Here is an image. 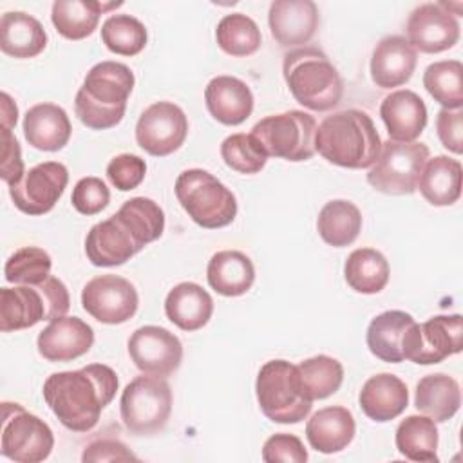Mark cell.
<instances>
[{
    "mask_svg": "<svg viewBox=\"0 0 463 463\" xmlns=\"http://www.w3.org/2000/svg\"><path fill=\"white\" fill-rule=\"evenodd\" d=\"M67 183V166L58 161H45L29 168L16 184L9 186V195L20 212L43 215L54 208Z\"/></svg>",
    "mask_w": 463,
    "mask_h": 463,
    "instance_id": "obj_16",
    "label": "cell"
},
{
    "mask_svg": "<svg viewBox=\"0 0 463 463\" xmlns=\"http://www.w3.org/2000/svg\"><path fill=\"white\" fill-rule=\"evenodd\" d=\"M389 262L374 248H358L344 264V277L351 289L364 295L380 293L389 282Z\"/></svg>",
    "mask_w": 463,
    "mask_h": 463,
    "instance_id": "obj_36",
    "label": "cell"
},
{
    "mask_svg": "<svg viewBox=\"0 0 463 463\" xmlns=\"http://www.w3.org/2000/svg\"><path fill=\"white\" fill-rule=\"evenodd\" d=\"M71 203L81 215H96L110 203V192L99 177L87 175L74 184Z\"/></svg>",
    "mask_w": 463,
    "mask_h": 463,
    "instance_id": "obj_44",
    "label": "cell"
},
{
    "mask_svg": "<svg viewBox=\"0 0 463 463\" xmlns=\"http://www.w3.org/2000/svg\"><path fill=\"white\" fill-rule=\"evenodd\" d=\"M206 279L212 289L222 297H241L255 282L251 259L239 250H222L212 255L206 266Z\"/></svg>",
    "mask_w": 463,
    "mask_h": 463,
    "instance_id": "obj_30",
    "label": "cell"
},
{
    "mask_svg": "<svg viewBox=\"0 0 463 463\" xmlns=\"http://www.w3.org/2000/svg\"><path fill=\"white\" fill-rule=\"evenodd\" d=\"M146 40V27L132 14H110L101 25V42L110 52L119 56L139 54Z\"/></svg>",
    "mask_w": 463,
    "mask_h": 463,
    "instance_id": "obj_40",
    "label": "cell"
},
{
    "mask_svg": "<svg viewBox=\"0 0 463 463\" xmlns=\"http://www.w3.org/2000/svg\"><path fill=\"white\" fill-rule=\"evenodd\" d=\"M24 159L16 136L9 128H2V161L0 175L7 186L16 184L24 177Z\"/></svg>",
    "mask_w": 463,
    "mask_h": 463,
    "instance_id": "obj_48",
    "label": "cell"
},
{
    "mask_svg": "<svg viewBox=\"0 0 463 463\" xmlns=\"http://www.w3.org/2000/svg\"><path fill=\"white\" fill-rule=\"evenodd\" d=\"M432 206H450L461 195V163L449 156L427 159L418 177L416 190Z\"/></svg>",
    "mask_w": 463,
    "mask_h": 463,
    "instance_id": "obj_31",
    "label": "cell"
},
{
    "mask_svg": "<svg viewBox=\"0 0 463 463\" xmlns=\"http://www.w3.org/2000/svg\"><path fill=\"white\" fill-rule=\"evenodd\" d=\"M416 320L412 315L400 311V309H391L376 315L367 327L365 342L369 351L380 358L382 362L387 364H400L403 362V336L405 331L414 324Z\"/></svg>",
    "mask_w": 463,
    "mask_h": 463,
    "instance_id": "obj_32",
    "label": "cell"
},
{
    "mask_svg": "<svg viewBox=\"0 0 463 463\" xmlns=\"http://www.w3.org/2000/svg\"><path fill=\"white\" fill-rule=\"evenodd\" d=\"M174 190L188 217L206 230L224 228L232 224L237 215L233 192L208 170H183L175 179Z\"/></svg>",
    "mask_w": 463,
    "mask_h": 463,
    "instance_id": "obj_6",
    "label": "cell"
},
{
    "mask_svg": "<svg viewBox=\"0 0 463 463\" xmlns=\"http://www.w3.org/2000/svg\"><path fill=\"white\" fill-rule=\"evenodd\" d=\"M427 159L429 146L425 143L387 139L367 172V183L382 194L411 195L416 192L418 177Z\"/></svg>",
    "mask_w": 463,
    "mask_h": 463,
    "instance_id": "obj_10",
    "label": "cell"
},
{
    "mask_svg": "<svg viewBox=\"0 0 463 463\" xmlns=\"http://www.w3.org/2000/svg\"><path fill=\"white\" fill-rule=\"evenodd\" d=\"M255 394L262 414L275 423H298L313 407L306 398L297 365L288 360L266 362L255 380Z\"/></svg>",
    "mask_w": 463,
    "mask_h": 463,
    "instance_id": "obj_7",
    "label": "cell"
},
{
    "mask_svg": "<svg viewBox=\"0 0 463 463\" xmlns=\"http://www.w3.org/2000/svg\"><path fill=\"white\" fill-rule=\"evenodd\" d=\"M0 99H2V128L13 130L18 119V107L7 92H2Z\"/></svg>",
    "mask_w": 463,
    "mask_h": 463,
    "instance_id": "obj_50",
    "label": "cell"
},
{
    "mask_svg": "<svg viewBox=\"0 0 463 463\" xmlns=\"http://www.w3.org/2000/svg\"><path fill=\"white\" fill-rule=\"evenodd\" d=\"M282 74L293 98L306 109L326 112L335 109L344 94L340 72L318 47H297L284 54Z\"/></svg>",
    "mask_w": 463,
    "mask_h": 463,
    "instance_id": "obj_4",
    "label": "cell"
},
{
    "mask_svg": "<svg viewBox=\"0 0 463 463\" xmlns=\"http://www.w3.org/2000/svg\"><path fill=\"white\" fill-rule=\"evenodd\" d=\"M436 130L441 145L452 152L461 154L463 152V110L456 109H441L436 116Z\"/></svg>",
    "mask_w": 463,
    "mask_h": 463,
    "instance_id": "obj_47",
    "label": "cell"
},
{
    "mask_svg": "<svg viewBox=\"0 0 463 463\" xmlns=\"http://www.w3.org/2000/svg\"><path fill=\"white\" fill-rule=\"evenodd\" d=\"M461 405V391L459 383L445 374V373H434L423 376L416 383L414 392V407L432 418L436 423H443L450 420Z\"/></svg>",
    "mask_w": 463,
    "mask_h": 463,
    "instance_id": "obj_33",
    "label": "cell"
},
{
    "mask_svg": "<svg viewBox=\"0 0 463 463\" xmlns=\"http://www.w3.org/2000/svg\"><path fill=\"white\" fill-rule=\"evenodd\" d=\"M143 248L145 244L118 213L94 224L85 237L87 259L99 268L121 266Z\"/></svg>",
    "mask_w": 463,
    "mask_h": 463,
    "instance_id": "obj_18",
    "label": "cell"
},
{
    "mask_svg": "<svg viewBox=\"0 0 463 463\" xmlns=\"http://www.w3.org/2000/svg\"><path fill=\"white\" fill-rule=\"evenodd\" d=\"M403 358L418 365L439 364L463 349L461 315H436L423 324H411L403 336Z\"/></svg>",
    "mask_w": 463,
    "mask_h": 463,
    "instance_id": "obj_12",
    "label": "cell"
},
{
    "mask_svg": "<svg viewBox=\"0 0 463 463\" xmlns=\"http://www.w3.org/2000/svg\"><path fill=\"white\" fill-rule=\"evenodd\" d=\"M0 452L16 463H40L54 447L51 427L20 403L4 402Z\"/></svg>",
    "mask_w": 463,
    "mask_h": 463,
    "instance_id": "obj_11",
    "label": "cell"
},
{
    "mask_svg": "<svg viewBox=\"0 0 463 463\" xmlns=\"http://www.w3.org/2000/svg\"><path fill=\"white\" fill-rule=\"evenodd\" d=\"M380 150L382 139L371 116L358 109L324 118L315 132V152L342 168H371Z\"/></svg>",
    "mask_w": 463,
    "mask_h": 463,
    "instance_id": "obj_2",
    "label": "cell"
},
{
    "mask_svg": "<svg viewBox=\"0 0 463 463\" xmlns=\"http://www.w3.org/2000/svg\"><path fill=\"white\" fill-rule=\"evenodd\" d=\"M166 318L183 331H197L208 324L213 313L210 293L195 282L175 284L165 298Z\"/></svg>",
    "mask_w": 463,
    "mask_h": 463,
    "instance_id": "obj_27",
    "label": "cell"
},
{
    "mask_svg": "<svg viewBox=\"0 0 463 463\" xmlns=\"http://www.w3.org/2000/svg\"><path fill=\"white\" fill-rule=\"evenodd\" d=\"M318 24V7L311 0H275L268 11L269 33L282 47H304L315 36Z\"/></svg>",
    "mask_w": 463,
    "mask_h": 463,
    "instance_id": "obj_19",
    "label": "cell"
},
{
    "mask_svg": "<svg viewBox=\"0 0 463 463\" xmlns=\"http://www.w3.org/2000/svg\"><path fill=\"white\" fill-rule=\"evenodd\" d=\"M83 309L101 324H123L130 320L139 306L134 284L119 275L107 273L90 279L81 289Z\"/></svg>",
    "mask_w": 463,
    "mask_h": 463,
    "instance_id": "obj_14",
    "label": "cell"
},
{
    "mask_svg": "<svg viewBox=\"0 0 463 463\" xmlns=\"http://www.w3.org/2000/svg\"><path fill=\"white\" fill-rule=\"evenodd\" d=\"M298 380L307 400H324L335 394L344 382L342 364L327 354H317L297 365Z\"/></svg>",
    "mask_w": 463,
    "mask_h": 463,
    "instance_id": "obj_37",
    "label": "cell"
},
{
    "mask_svg": "<svg viewBox=\"0 0 463 463\" xmlns=\"http://www.w3.org/2000/svg\"><path fill=\"white\" fill-rule=\"evenodd\" d=\"M317 121L304 110H288L271 114L257 121L251 136L260 143L264 152L286 161H307L315 154Z\"/></svg>",
    "mask_w": 463,
    "mask_h": 463,
    "instance_id": "obj_9",
    "label": "cell"
},
{
    "mask_svg": "<svg viewBox=\"0 0 463 463\" xmlns=\"http://www.w3.org/2000/svg\"><path fill=\"white\" fill-rule=\"evenodd\" d=\"M262 459L266 463H304L307 461V450L300 438L288 432H277L269 436L262 445Z\"/></svg>",
    "mask_w": 463,
    "mask_h": 463,
    "instance_id": "obj_46",
    "label": "cell"
},
{
    "mask_svg": "<svg viewBox=\"0 0 463 463\" xmlns=\"http://www.w3.org/2000/svg\"><path fill=\"white\" fill-rule=\"evenodd\" d=\"M221 157L228 168L244 175L260 172L268 161L260 143L244 132L232 134L221 143Z\"/></svg>",
    "mask_w": 463,
    "mask_h": 463,
    "instance_id": "obj_43",
    "label": "cell"
},
{
    "mask_svg": "<svg viewBox=\"0 0 463 463\" xmlns=\"http://www.w3.org/2000/svg\"><path fill=\"white\" fill-rule=\"evenodd\" d=\"M94 344L92 327L78 317H60L49 322L40 331L36 347L47 362H71L85 353Z\"/></svg>",
    "mask_w": 463,
    "mask_h": 463,
    "instance_id": "obj_20",
    "label": "cell"
},
{
    "mask_svg": "<svg viewBox=\"0 0 463 463\" xmlns=\"http://www.w3.org/2000/svg\"><path fill=\"white\" fill-rule=\"evenodd\" d=\"M47 45V33L40 20L25 11H7L0 18V49L4 54L27 60Z\"/></svg>",
    "mask_w": 463,
    "mask_h": 463,
    "instance_id": "obj_28",
    "label": "cell"
},
{
    "mask_svg": "<svg viewBox=\"0 0 463 463\" xmlns=\"http://www.w3.org/2000/svg\"><path fill=\"white\" fill-rule=\"evenodd\" d=\"M127 345L130 360L143 374L168 378L183 362L181 340L161 326L137 327Z\"/></svg>",
    "mask_w": 463,
    "mask_h": 463,
    "instance_id": "obj_15",
    "label": "cell"
},
{
    "mask_svg": "<svg viewBox=\"0 0 463 463\" xmlns=\"http://www.w3.org/2000/svg\"><path fill=\"white\" fill-rule=\"evenodd\" d=\"M146 246L157 241L165 230V213L161 206L148 197H132L116 212Z\"/></svg>",
    "mask_w": 463,
    "mask_h": 463,
    "instance_id": "obj_42",
    "label": "cell"
},
{
    "mask_svg": "<svg viewBox=\"0 0 463 463\" xmlns=\"http://www.w3.org/2000/svg\"><path fill=\"white\" fill-rule=\"evenodd\" d=\"M83 463L103 461H137V456L118 439H96L89 443L81 454Z\"/></svg>",
    "mask_w": 463,
    "mask_h": 463,
    "instance_id": "obj_49",
    "label": "cell"
},
{
    "mask_svg": "<svg viewBox=\"0 0 463 463\" xmlns=\"http://www.w3.org/2000/svg\"><path fill=\"white\" fill-rule=\"evenodd\" d=\"M172 412V389L165 378L136 376L121 392L119 414L128 432L154 436L161 432Z\"/></svg>",
    "mask_w": 463,
    "mask_h": 463,
    "instance_id": "obj_8",
    "label": "cell"
},
{
    "mask_svg": "<svg viewBox=\"0 0 463 463\" xmlns=\"http://www.w3.org/2000/svg\"><path fill=\"white\" fill-rule=\"evenodd\" d=\"M146 174V163L136 154H119L107 165V177L121 192L137 188Z\"/></svg>",
    "mask_w": 463,
    "mask_h": 463,
    "instance_id": "obj_45",
    "label": "cell"
},
{
    "mask_svg": "<svg viewBox=\"0 0 463 463\" xmlns=\"http://www.w3.org/2000/svg\"><path fill=\"white\" fill-rule=\"evenodd\" d=\"M206 109L222 125H241L253 112V92L246 81L221 74L208 81L204 89Z\"/></svg>",
    "mask_w": 463,
    "mask_h": 463,
    "instance_id": "obj_22",
    "label": "cell"
},
{
    "mask_svg": "<svg viewBox=\"0 0 463 463\" xmlns=\"http://www.w3.org/2000/svg\"><path fill=\"white\" fill-rule=\"evenodd\" d=\"M123 2L99 0H56L51 7V22L67 40H83L90 36L103 13L121 7Z\"/></svg>",
    "mask_w": 463,
    "mask_h": 463,
    "instance_id": "obj_29",
    "label": "cell"
},
{
    "mask_svg": "<svg viewBox=\"0 0 463 463\" xmlns=\"http://www.w3.org/2000/svg\"><path fill=\"white\" fill-rule=\"evenodd\" d=\"M354 432V416L342 405L318 409L306 423V438L311 449L322 454L344 450L353 441Z\"/></svg>",
    "mask_w": 463,
    "mask_h": 463,
    "instance_id": "obj_26",
    "label": "cell"
},
{
    "mask_svg": "<svg viewBox=\"0 0 463 463\" xmlns=\"http://www.w3.org/2000/svg\"><path fill=\"white\" fill-rule=\"evenodd\" d=\"M423 87L443 109H461L463 63L459 60H441L430 63L423 72Z\"/></svg>",
    "mask_w": 463,
    "mask_h": 463,
    "instance_id": "obj_39",
    "label": "cell"
},
{
    "mask_svg": "<svg viewBox=\"0 0 463 463\" xmlns=\"http://www.w3.org/2000/svg\"><path fill=\"white\" fill-rule=\"evenodd\" d=\"M24 136L33 148L58 152L71 139V119L56 103L33 105L24 116Z\"/></svg>",
    "mask_w": 463,
    "mask_h": 463,
    "instance_id": "obj_25",
    "label": "cell"
},
{
    "mask_svg": "<svg viewBox=\"0 0 463 463\" xmlns=\"http://www.w3.org/2000/svg\"><path fill=\"white\" fill-rule=\"evenodd\" d=\"M438 439L436 421L425 414H411L402 420L394 436L398 452L420 463L438 461Z\"/></svg>",
    "mask_w": 463,
    "mask_h": 463,
    "instance_id": "obj_35",
    "label": "cell"
},
{
    "mask_svg": "<svg viewBox=\"0 0 463 463\" xmlns=\"http://www.w3.org/2000/svg\"><path fill=\"white\" fill-rule=\"evenodd\" d=\"M217 45L230 56H251L260 49L262 34L253 18L244 13H232L219 20L215 29Z\"/></svg>",
    "mask_w": 463,
    "mask_h": 463,
    "instance_id": "obj_38",
    "label": "cell"
},
{
    "mask_svg": "<svg viewBox=\"0 0 463 463\" xmlns=\"http://www.w3.org/2000/svg\"><path fill=\"white\" fill-rule=\"evenodd\" d=\"M418 52L402 34L382 38L371 56V78L380 89L405 85L416 69Z\"/></svg>",
    "mask_w": 463,
    "mask_h": 463,
    "instance_id": "obj_21",
    "label": "cell"
},
{
    "mask_svg": "<svg viewBox=\"0 0 463 463\" xmlns=\"http://www.w3.org/2000/svg\"><path fill=\"white\" fill-rule=\"evenodd\" d=\"M69 307V289L54 275L36 286H5L0 289V329L2 333L27 329L42 320L65 317Z\"/></svg>",
    "mask_w": 463,
    "mask_h": 463,
    "instance_id": "obj_5",
    "label": "cell"
},
{
    "mask_svg": "<svg viewBox=\"0 0 463 463\" xmlns=\"http://www.w3.org/2000/svg\"><path fill=\"white\" fill-rule=\"evenodd\" d=\"M118 374L105 364H89L76 371H60L43 382V400L72 432H89L99 421L101 411L114 400Z\"/></svg>",
    "mask_w": 463,
    "mask_h": 463,
    "instance_id": "obj_1",
    "label": "cell"
},
{
    "mask_svg": "<svg viewBox=\"0 0 463 463\" xmlns=\"http://www.w3.org/2000/svg\"><path fill=\"white\" fill-rule=\"evenodd\" d=\"M134 83L136 78L128 65L110 60L96 63L89 69L74 98L78 119L92 130L116 127L125 116Z\"/></svg>",
    "mask_w": 463,
    "mask_h": 463,
    "instance_id": "obj_3",
    "label": "cell"
},
{
    "mask_svg": "<svg viewBox=\"0 0 463 463\" xmlns=\"http://www.w3.org/2000/svg\"><path fill=\"white\" fill-rule=\"evenodd\" d=\"M380 116L389 132V139L402 143L416 141L427 125V107L423 99L409 89L387 94L380 105Z\"/></svg>",
    "mask_w": 463,
    "mask_h": 463,
    "instance_id": "obj_23",
    "label": "cell"
},
{
    "mask_svg": "<svg viewBox=\"0 0 463 463\" xmlns=\"http://www.w3.org/2000/svg\"><path fill=\"white\" fill-rule=\"evenodd\" d=\"M188 134L183 109L172 101H156L146 107L136 123V141L150 156L165 157L181 148Z\"/></svg>",
    "mask_w": 463,
    "mask_h": 463,
    "instance_id": "obj_13",
    "label": "cell"
},
{
    "mask_svg": "<svg viewBox=\"0 0 463 463\" xmlns=\"http://www.w3.org/2000/svg\"><path fill=\"white\" fill-rule=\"evenodd\" d=\"M358 403L369 420L385 423L407 409L409 391L405 382L396 374L378 373L362 385Z\"/></svg>",
    "mask_w": 463,
    "mask_h": 463,
    "instance_id": "obj_24",
    "label": "cell"
},
{
    "mask_svg": "<svg viewBox=\"0 0 463 463\" xmlns=\"http://www.w3.org/2000/svg\"><path fill=\"white\" fill-rule=\"evenodd\" d=\"M405 31L407 40L416 52H443L452 49L459 40V22L441 2H427L412 9Z\"/></svg>",
    "mask_w": 463,
    "mask_h": 463,
    "instance_id": "obj_17",
    "label": "cell"
},
{
    "mask_svg": "<svg viewBox=\"0 0 463 463\" xmlns=\"http://www.w3.org/2000/svg\"><path fill=\"white\" fill-rule=\"evenodd\" d=\"M317 230L326 244L333 248L349 246L356 241L362 230V213L351 201H327L318 212Z\"/></svg>",
    "mask_w": 463,
    "mask_h": 463,
    "instance_id": "obj_34",
    "label": "cell"
},
{
    "mask_svg": "<svg viewBox=\"0 0 463 463\" xmlns=\"http://www.w3.org/2000/svg\"><path fill=\"white\" fill-rule=\"evenodd\" d=\"M51 255L38 246H24L16 250L4 266V277L11 284L36 286L51 277Z\"/></svg>",
    "mask_w": 463,
    "mask_h": 463,
    "instance_id": "obj_41",
    "label": "cell"
}]
</instances>
